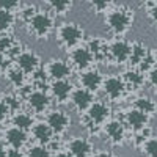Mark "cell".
I'll return each instance as SVG.
<instances>
[{"label":"cell","instance_id":"6da1fadb","mask_svg":"<svg viewBox=\"0 0 157 157\" xmlns=\"http://www.w3.org/2000/svg\"><path fill=\"white\" fill-rule=\"evenodd\" d=\"M132 22H134V11L126 5L115 6L105 14L107 29L116 36L124 35L130 29Z\"/></svg>","mask_w":157,"mask_h":157},{"label":"cell","instance_id":"7a4b0ae2","mask_svg":"<svg viewBox=\"0 0 157 157\" xmlns=\"http://www.w3.org/2000/svg\"><path fill=\"white\" fill-rule=\"evenodd\" d=\"M22 99L25 101L29 112L33 115H44L49 112L50 104H52V98L49 94V91H46L41 86L32 88V85L29 86V90L22 91Z\"/></svg>","mask_w":157,"mask_h":157},{"label":"cell","instance_id":"3957f363","mask_svg":"<svg viewBox=\"0 0 157 157\" xmlns=\"http://www.w3.org/2000/svg\"><path fill=\"white\" fill-rule=\"evenodd\" d=\"M85 38V30L75 22H66L61 24L57 29V39L63 49L68 52L74 50L75 47L80 46V43Z\"/></svg>","mask_w":157,"mask_h":157},{"label":"cell","instance_id":"277c9868","mask_svg":"<svg viewBox=\"0 0 157 157\" xmlns=\"http://www.w3.org/2000/svg\"><path fill=\"white\" fill-rule=\"evenodd\" d=\"M29 27L30 35H33L36 39H46L55 25V17L46 10H39L36 14L25 24Z\"/></svg>","mask_w":157,"mask_h":157},{"label":"cell","instance_id":"5b68a950","mask_svg":"<svg viewBox=\"0 0 157 157\" xmlns=\"http://www.w3.org/2000/svg\"><path fill=\"white\" fill-rule=\"evenodd\" d=\"M85 123L91 127H96V129H101L107 124V121H110L112 118V109L110 105L105 102V101H94L93 102V105H91L85 113Z\"/></svg>","mask_w":157,"mask_h":157},{"label":"cell","instance_id":"8992f818","mask_svg":"<svg viewBox=\"0 0 157 157\" xmlns=\"http://www.w3.org/2000/svg\"><path fill=\"white\" fill-rule=\"evenodd\" d=\"M14 64L27 75V77H35L39 71H41V58L38 57L36 52L30 49H24L21 50L17 57L14 58Z\"/></svg>","mask_w":157,"mask_h":157},{"label":"cell","instance_id":"52a82bcc","mask_svg":"<svg viewBox=\"0 0 157 157\" xmlns=\"http://www.w3.org/2000/svg\"><path fill=\"white\" fill-rule=\"evenodd\" d=\"M46 77L50 82L54 80H69L72 75V66L69 64L68 60L61 58H52L46 63V66L43 68Z\"/></svg>","mask_w":157,"mask_h":157},{"label":"cell","instance_id":"ba28073f","mask_svg":"<svg viewBox=\"0 0 157 157\" xmlns=\"http://www.w3.org/2000/svg\"><path fill=\"white\" fill-rule=\"evenodd\" d=\"M44 121L47 123V126L54 130L55 137H61L68 132V129L71 127V116L68 112H64L61 109H54L49 110L46 113Z\"/></svg>","mask_w":157,"mask_h":157},{"label":"cell","instance_id":"9c48e42d","mask_svg":"<svg viewBox=\"0 0 157 157\" xmlns=\"http://www.w3.org/2000/svg\"><path fill=\"white\" fill-rule=\"evenodd\" d=\"M69 54V64L72 66V69L78 71V72H85L88 69L93 68V64L96 63V58L93 57V54L86 49V46H78L74 50L68 52Z\"/></svg>","mask_w":157,"mask_h":157},{"label":"cell","instance_id":"30bf717a","mask_svg":"<svg viewBox=\"0 0 157 157\" xmlns=\"http://www.w3.org/2000/svg\"><path fill=\"white\" fill-rule=\"evenodd\" d=\"M130 54H132V43L126 41V39H115V41L109 43L107 61L126 64L130 60Z\"/></svg>","mask_w":157,"mask_h":157},{"label":"cell","instance_id":"8fae6325","mask_svg":"<svg viewBox=\"0 0 157 157\" xmlns=\"http://www.w3.org/2000/svg\"><path fill=\"white\" fill-rule=\"evenodd\" d=\"M102 91L110 102H118L120 99L124 98L127 86H126L121 75H109V77L104 78Z\"/></svg>","mask_w":157,"mask_h":157},{"label":"cell","instance_id":"7c38bea8","mask_svg":"<svg viewBox=\"0 0 157 157\" xmlns=\"http://www.w3.org/2000/svg\"><path fill=\"white\" fill-rule=\"evenodd\" d=\"M104 134L109 138V141L115 146H120L126 140V134H127V127L124 126V123L120 118H112L110 121H107V124L102 127Z\"/></svg>","mask_w":157,"mask_h":157},{"label":"cell","instance_id":"4fadbf2b","mask_svg":"<svg viewBox=\"0 0 157 157\" xmlns=\"http://www.w3.org/2000/svg\"><path fill=\"white\" fill-rule=\"evenodd\" d=\"M29 137H30L29 132H24V130H21L14 126H10L3 130V141H5L6 148H10V149L22 151L25 146H27Z\"/></svg>","mask_w":157,"mask_h":157},{"label":"cell","instance_id":"5bb4252c","mask_svg":"<svg viewBox=\"0 0 157 157\" xmlns=\"http://www.w3.org/2000/svg\"><path fill=\"white\" fill-rule=\"evenodd\" d=\"M104 77L102 72L96 68H91L85 72H80L78 75V83H80V88L88 90L91 93H98L99 90H102V83H104Z\"/></svg>","mask_w":157,"mask_h":157},{"label":"cell","instance_id":"9a60e30c","mask_svg":"<svg viewBox=\"0 0 157 157\" xmlns=\"http://www.w3.org/2000/svg\"><path fill=\"white\" fill-rule=\"evenodd\" d=\"M64 151L69 157H91L93 155V143L83 137H74L66 143Z\"/></svg>","mask_w":157,"mask_h":157},{"label":"cell","instance_id":"2e32d148","mask_svg":"<svg viewBox=\"0 0 157 157\" xmlns=\"http://www.w3.org/2000/svg\"><path fill=\"white\" fill-rule=\"evenodd\" d=\"M121 121L124 123V126H126L129 130H132V132L135 134V132H138V130H143L145 127L149 126L151 118H149L148 115L141 113V112H138L137 109L132 107V109H129V110L124 113V116H123Z\"/></svg>","mask_w":157,"mask_h":157},{"label":"cell","instance_id":"e0dca14e","mask_svg":"<svg viewBox=\"0 0 157 157\" xmlns=\"http://www.w3.org/2000/svg\"><path fill=\"white\" fill-rule=\"evenodd\" d=\"M74 86L69 80H54L49 82V94L57 104L69 102Z\"/></svg>","mask_w":157,"mask_h":157},{"label":"cell","instance_id":"ac0fdd59","mask_svg":"<svg viewBox=\"0 0 157 157\" xmlns=\"http://www.w3.org/2000/svg\"><path fill=\"white\" fill-rule=\"evenodd\" d=\"M94 101H96V94L88 91V90H83V88H75L72 91V94H71V99H69L72 107L80 115L85 113L91 105H93Z\"/></svg>","mask_w":157,"mask_h":157},{"label":"cell","instance_id":"d6986e66","mask_svg":"<svg viewBox=\"0 0 157 157\" xmlns=\"http://www.w3.org/2000/svg\"><path fill=\"white\" fill-rule=\"evenodd\" d=\"M30 135L36 141V145H43V146H50L55 140V134L52 130L46 121H39L33 126Z\"/></svg>","mask_w":157,"mask_h":157},{"label":"cell","instance_id":"ffe728a7","mask_svg":"<svg viewBox=\"0 0 157 157\" xmlns=\"http://www.w3.org/2000/svg\"><path fill=\"white\" fill-rule=\"evenodd\" d=\"M35 115L30 113L29 110H19L16 113L11 115V120H10V126H14L24 132H32V129L35 126Z\"/></svg>","mask_w":157,"mask_h":157},{"label":"cell","instance_id":"44dd1931","mask_svg":"<svg viewBox=\"0 0 157 157\" xmlns=\"http://www.w3.org/2000/svg\"><path fill=\"white\" fill-rule=\"evenodd\" d=\"M86 49L93 54L96 61H107V54H109V43L101 36H94L86 41Z\"/></svg>","mask_w":157,"mask_h":157},{"label":"cell","instance_id":"7402d4cb","mask_svg":"<svg viewBox=\"0 0 157 157\" xmlns=\"http://www.w3.org/2000/svg\"><path fill=\"white\" fill-rule=\"evenodd\" d=\"M21 52V44L10 33L0 35V55H5L14 60Z\"/></svg>","mask_w":157,"mask_h":157},{"label":"cell","instance_id":"603a6c76","mask_svg":"<svg viewBox=\"0 0 157 157\" xmlns=\"http://www.w3.org/2000/svg\"><path fill=\"white\" fill-rule=\"evenodd\" d=\"M5 75L8 78V82L11 86H14V90L17 91H24L25 88L29 86V82H27V75H25L16 64H13L11 68H8L5 71Z\"/></svg>","mask_w":157,"mask_h":157},{"label":"cell","instance_id":"cb8c5ba5","mask_svg":"<svg viewBox=\"0 0 157 157\" xmlns=\"http://www.w3.org/2000/svg\"><path fill=\"white\" fill-rule=\"evenodd\" d=\"M123 80L126 83L127 88H132V90H140L143 85L146 83V75L141 74L137 68H129L123 72Z\"/></svg>","mask_w":157,"mask_h":157},{"label":"cell","instance_id":"d4e9b609","mask_svg":"<svg viewBox=\"0 0 157 157\" xmlns=\"http://www.w3.org/2000/svg\"><path fill=\"white\" fill-rule=\"evenodd\" d=\"M43 8L46 11H49L54 17L57 16H66L72 8V2L68 0H52V2H46L43 3Z\"/></svg>","mask_w":157,"mask_h":157},{"label":"cell","instance_id":"484cf974","mask_svg":"<svg viewBox=\"0 0 157 157\" xmlns=\"http://www.w3.org/2000/svg\"><path fill=\"white\" fill-rule=\"evenodd\" d=\"M134 109H137L138 112L148 115L149 118L157 112V104L152 98L149 96H138L134 99Z\"/></svg>","mask_w":157,"mask_h":157},{"label":"cell","instance_id":"4316f807","mask_svg":"<svg viewBox=\"0 0 157 157\" xmlns=\"http://www.w3.org/2000/svg\"><path fill=\"white\" fill-rule=\"evenodd\" d=\"M149 54H151V52L148 50V47L143 44V43H140V41L132 43V54H130L129 64H130L132 68H137L138 64H140L143 60H145Z\"/></svg>","mask_w":157,"mask_h":157},{"label":"cell","instance_id":"83f0119b","mask_svg":"<svg viewBox=\"0 0 157 157\" xmlns=\"http://www.w3.org/2000/svg\"><path fill=\"white\" fill-rule=\"evenodd\" d=\"M16 22V13L0 10V35L8 33Z\"/></svg>","mask_w":157,"mask_h":157},{"label":"cell","instance_id":"f1b7e54d","mask_svg":"<svg viewBox=\"0 0 157 157\" xmlns=\"http://www.w3.org/2000/svg\"><path fill=\"white\" fill-rule=\"evenodd\" d=\"M25 157H54L52 155V151L49 146H43V145H32L27 148V152H25Z\"/></svg>","mask_w":157,"mask_h":157},{"label":"cell","instance_id":"f546056e","mask_svg":"<svg viewBox=\"0 0 157 157\" xmlns=\"http://www.w3.org/2000/svg\"><path fill=\"white\" fill-rule=\"evenodd\" d=\"M149 138H152V129L148 126V127H145L143 130H138V132L134 134V138H132L134 146L138 148V149H141V146L145 145Z\"/></svg>","mask_w":157,"mask_h":157},{"label":"cell","instance_id":"4dcf8cb0","mask_svg":"<svg viewBox=\"0 0 157 157\" xmlns=\"http://www.w3.org/2000/svg\"><path fill=\"white\" fill-rule=\"evenodd\" d=\"M39 11V8L36 6V5H32V3H27V5H22L21 6V10H19V17H21V21L22 22H25L27 24L36 13Z\"/></svg>","mask_w":157,"mask_h":157},{"label":"cell","instance_id":"1f68e13d","mask_svg":"<svg viewBox=\"0 0 157 157\" xmlns=\"http://www.w3.org/2000/svg\"><path fill=\"white\" fill-rule=\"evenodd\" d=\"M141 152L145 157H157V137L149 138L145 145L141 146Z\"/></svg>","mask_w":157,"mask_h":157},{"label":"cell","instance_id":"d6a6232c","mask_svg":"<svg viewBox=\"0 0 157 157\" xmlns=\"http://www.w3.org/2000/svg\"><path fill=\"white\" fill-rule=\"evenodd\" d=\"M11 115H13V112H11V109L8 107V104L5 102L3 98H0V124L10 121V120H11Z\"/></svg>","mask_w":157,"mask_h":157},{"label":"cell","instance_id":"836d02e7","mask_svg":"<svg viewBox=\"0 0 157 157\" xmlns=\"http://www.w3.org/2000/svg\"><path fill=\"white\" fill-rule=\"evenodd\" d=\"M22 3L17 2V0H0V10H5V11H11V13H19Z\"/></svg>","mask_w":157,"mask_h":157},{"label":"cell","instance_id":"e575fe53","mask_svg":"<svg viewBox=\"0 0 157 157\" xmlns=\"http://www.w3.org/2000/svg\"><path fill=\"white\" fill-rule=\"evenodd\" d=\"M91 6H93V10L98 13V14H107V13L112 10V3H109V2H94Z\"/></svg>","mask_w":157,"mask_h":157},{"label":"cell","instance_id":"d590c367","mask_svg":"<svg viewBox=\"0 0 157 157\" xmlns=\"http://www.w3.org/2000/svg\"><path fill=\"white\" fill-rule=\"evenodd\" d=\"M148 17L157 27V3H148Z\"/></svg>","mask_w":157,"mask_h":157},{"label":"cell","instance_id":"8d00e7d4","mask_svg":"<svg viewBox=\"0 0 157 157\" xmlns=\"http://www.w3.org/2000/svg\"><path fill=\"white\" fill-rule=\"evenodd\" d=\"M146 82L154 88V91H155V93H157V66L146 75Z\"/></svg>","mask_w":157,"mask_h":157},{"label":"cell","instance_id":"74e56055","mask_svg":"<svg viewBox=\"0 0 157 157\" xmlns=\"http://www.w3.org/2000/svg\"><path fill=\"white\" fill-rule=\"evenodd\" d=\"M6 157H25V154L19 149H10L6 148Z\"/></svg>","mask_w":157,"mask_h":157},{"label":"cell","instance_id":"f35d334b","mask_svg":"<svg viewBox=\"0 0 157 157\" xmlns=\"http://www.w3.org/2000/svg\"><path fill=\"white\" fill-rule=\"evenodd\" d=\"M94 157H116V155L112 154V152H109V151H101V152H98Z\"/></svg>","mask_w":157,"mask_h":157},{"label":"cell","instance_id":"ab89813d","mask_svg":"<svg viewBox=\"0 0 157 157\" xmlns=\"http://www.w3.org/2000/svg\"><path fill=\"white\" fill-rule=\"evenodd\" d=\"M0 157H6V148L0 145Z\"/></svg>","mask_w":157,"mask_h":157},{"label":"cell","instance_id":"60d3db41","mask_svg":"<svg viewBox=\"0 0 157 157\" xmlns=\"http://www.w3.org/2000/svg\"><path fill=\"white\" fill-rule=\"evenodd\" d=\"M152 57H154V60H155V64H157V47L154 49V52H152Z\"/></svg>","mask_w":157,"mask_h":157}]
</instances>
